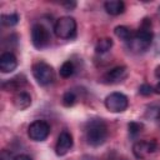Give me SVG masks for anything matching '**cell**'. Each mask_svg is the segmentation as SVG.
Instances as JSON below:
<instances>
[{
	"instance_id": "1",
	"label": "cell",
	"mask_w": 160,
	"mask_h": 160,
	"mask_svg": "<svg viewBox=\"0 0 160 160\" xmlns=\"http://www.w3.org/2000/svg\"><path fill=\"white\" fill-rule=\"evenodd\" d=\"M154 40V34L151 30V21L149 18H145L136 32L128 41L129 49L134 52H144L149 49Z\"/></svg>"
},
{
	"instance_id": "2",
	"label": "cell",
	"mask_w": 160,
	"mask_h": 160,
	"mask_svg": "<svg viewBox=\"0 0 160 160\" xmlns=\"http://www.w3.org/2000/svg\"><path fill=\"white\" fill-rule=\"evenodd\" d=\"M108 138V126L101 119H94L86 126V141L89 145L96 148L105 142Z\"/></svg>"
},
{
	"instance_id": "3",
	"label": "cell",
	"mask_w": 160,
	"mask_h": 160,
	"mask_svg": "<svg viewBox=\"0 0 160 160\" xmlns=\"http://www.w3.org/2000/svg\"><path fill=\"white\" fill-rule=\"evenodd\" d=\"M54 32L59 39H72L76 35V21L71 16H61L54 25Z\"/></svg>"
},
{
	"instance_id": "4",
	"label": "cell",
	"mask_w": 160,
	"mask_h": 160,
	"mask_svg": "<svg viewBox=\"0 0 160 160\" xmlns=\"http://www.w3.org/2000/svg\"><path fill=\"white\" fill-rule=\"evenodd\" d=\"M105 108L110 112H122L129 106V99L122 92H111L105 98Z\"/></svg>"
},
{
	"instance_id": "5",
	"label": "cell",
	"mask_w": 160,
	"mask_h": 160,
	"mask_svg": "<svg viewBox=\"0 0 160 160\" xmlns=\"http://www.w3.org/2000/svg\"><path fill=\"white\" fill-rule=\"evenodd\" d=\"M32 75H34L35 80L38 81V84H40L42 86L51 84L54 80L52 68L44 61H39L32 65Z\"/></svg>"
},
{
	"instance_id": "6",
	"label": "cell",
	"mask_w": 160,
	"mask_h": 160,
	"mask_svg": "<svg viewBox=\"0 0 160 160\" xmlns=\"http://www.w3.org/2000/svg\"><path fill=\"white\" fill-rule=\"evenodd\" d=\"M28 135L34 141H44L50 135V125L44 120H35L29 125Z\"/></svg>"
},
{
	"instance_id": "7",
	"label": "cell",
	"mask_w": 160,
	"mask_h": 160,
	"mask_svg": "<svg viewBox=\"0 0 160 160\" xmlns=\"http://www.w3.org/2000/svg\"><path fill=\"white\" fill-rule=\"evenodd\" d=\"M31 41H32V45L36 49L46 48L50 42L49 30L41 24H35L31 28Z\"/></svg>"
},
{
	"instance_id": "8",
	"label": "cell",
	"mask_w": 160,
	"mask_h": 160,
	"mask_svg": "<svg viewBox=\"0 0 160 160\" xmlns=\"http://www.w3.org/2000/svg\"><path fill=\"white\" fill-rule=\"evenodd\" d=\"M72 144H74V141H72L71 134L69 131H66V130L61 131L60 135H59V138H58L56 145H55V152H56V155L58 156L66 155L70 151V149L72 148Z\"/></svg>"
},
{
	"instance_id": "9",
	"label": "cell",
	"mask_w": 160,
	"mask_h": 160,
	"mask_svg": "<svg viewBox=\"0 0 160 160\" xmlns=\"http://www.w3.org/2000/svg\"><path fill=\"white\" fill-rule=\"evenodd\" d=\"M156 150V142L154 140H139L132 145V152L138 159H144L149 154Z\"/></svg>"
},
{
	"instance_id": "10",
	"label": "cell",
	"mask_w": 160,
	"mask_h": 160,
	"mask_svg": "<svg viewBox=\"0 0 160 160\" xmlns=\"http://www.w3.org/2000/svg\"><path fill=\"white\" fill-rule=\"evenodd\" d=\"M128 76V68L126 66H116L110 69L108 72L102 75V82L105 84H118L125 80Z\"/></svg>"
},
{
	"instance_id": "11",
	"label": "cell",
	"mask_w": 160,
	"mask_h": 160,
	"mask_svg": "<svg viewBox=\"0 0 160 160\" xmlns=\"http://www.w3.org/2000/svg\"><path fill=\"white\" fill-rule=\"evenodd\" d=\"M18 68V59L16 56L10 52H2L0 56V70L2 72H11Z\"/></svg>"
},
{
	"instance_id": "12",
	"label": "cell",
	"mask_w": 160,
	"mask_h": 160,
	"mask_svg": "<svg viewBox=\"0 0 160 160\" xmlns=\"http://www.w3.org/2000/svg\"><path fill=\"white\" fill-rule=\"evenodd\" d=\"M12 102H14L16 109L25 110L31 105V96L26 91H19V92L15 94V96L12 99Z\"/></svg>"
},
{
	"instance_id": "13",
	"label": "cell",
	"mask_w": 160,
	"mask_h": 160,
	"mask_svg": "<svg viewBox=\"0 0 160 160\" xmlns=\"http://www.w3.org/2000/svg\"><path fill=\"white\" fill-rule=\"evenodd\" d=\"M104 8L108 14L114 15V16L120 15L125 11V4L121 0H109L104 4Z\"/></svg>"
},
{
	"instance_id": "14",
	"label": "cell",
	"mask_w": 160,
	"mask_h": 160,
	"mask_svg": "<svg viewBox=\"0 0 160 160\" xmlns=\"http://www.w3.org/2000/svg\"><path fill=\"white\" fill-rule=\"evenodd\" d=\"M25 82H26L25 76L24 75H18V76L2 82V89L6 90V91H14V90H18L19 88H21Z\"/></svg>"
},
{
	"instance_id": "15",
	"label": "cell",
	"mask_w": 160,
	"mask_h": 160,
	"mask_svg": "<svg viewBox=\"0 0 160 160\" xmlns=\"http://www.w3.org/2000/svg\"><path fill=\"white\" fill-rule=\"evenodd\" d=\"M112 45H114V42H112V39L111 38H102V39H100L96 42L95 51L98 54H105V52H108L112 48Z\"/></svg>"
},
{
	"instance_id": "16",
	"label": "cell",
	"mask_w": 160,
	"mask_h": 160,
	"mask_svg": "<svg viewBox=\"0 0 160 160\" xmlns=\"http://www.w3.org/2000/svg\"><path fill=\"white\" fill-rule=\"evenodd\" d=\"M114 32H115V35L119 38V39H121V40H124V41H129L131 38H132V35H134V32L128 28V26H125V25H119V26H116L115 29H114Z\"/></svg>"
},
{
	"instance_id": "17",
	"label": "cell",
	"mask_w": 160,
	"mask_h": 160,
	"mask_svg": "<svg viewBox=\"0 0 160 160\" xmlns=\"http://www.w3.org/2000/svg\"><path fill=\"white\" fill-rule=\"evenodd\" d=\"M20 18L16 12H11V14H2L1 15V24L4 26H8V28H11V26H15L18 22H19Z\"/></svg>"
},
{
	"instance_id": "18",
	"label": "cell",
	"mask_w": 160,
	"mask_h": 160,
	"mask_svg": "<svg viewBox=\"0 0 160 160\" xmlns=\"http://www.w3.org/2000/svg\"><path fill=\"white\" fill-rule=\"evenodd\" d=\"M74 71H75V68H74V64H72L70 60L64 61V62H62V65L60 66V70H59L60 76H61V78H64V79L70 78V76L74 74Z\"/></svg>"
},
{
	"instance_id": "19",
	"label": "cell",
	"mask_w": 160,
	"mask_h": 160,
	"mask_svg": "<svg viewBox=\"0 0 160 160\" xmlns=\"http://www.w3.org/2000/svg\"><path fill=\"white\" fill-rule=\"evenodd\" d=\"M145 118L150 120H160V106L159 105H151L145 111Z\"/></svg>"
},
{
	"instance_id": "20",
	"label": "cell",
	"mask_w": 160,
	"mask_h": 160,
	"mask_svg": "<svg viewBox=\"0 0 160 160\" xmlns=\"http://www.w3.org/2000/svg\"><path fill=\"white\" fill-rule=\"evenodd\" d=\"M142 124L141 122H138V121H131L128 124V130H129V134L130 136L135 138L136 135H139L141 131H142Z\"/></svg>"
},
{
	"instance_id": "21",
	"label": "cell",
	"mask_w": 160,
	"mask_h": 160,
	"mask_svg": "<svg viewBox=\"0 0 160 160\" xmlns=\"http://www.w3.org/2000/svg\"><path fill=\"white\" fill-rule=\"evenodd\" d=\"M75 102H76V95H75L74 91H66V92L62 95V105H64V106L70 108V106H72Z\"/></svg>"
},
{
	"instance_id": "22",
	"label": "cell",
	"mask_w": 160,
	"mask_h": 160,
	"mask_svg": "<svg viewBox=\"0 0 160 160\" xmlns=\"http://www.w3.org/2000/svg\"><path fill=\"white\" fill-rule=\"evenodd\" d=\"M139 92L142 95V96H150L152 92H154V86H151L150 84H141L140 88H139Z\"/></svg>"
},
{
	"instance_id": "23",
	"label": "cell",
	"mask_w": 160,
	"mask_h": 160,
	"mask_svg": "<svg viewBox=\"0 0 160 160\" xmlns=\"http://www.w3.org/2000/svg\"><path fill=\"white\" fill-rule=\"evenodd\" d=\"M155 75H156V78H158L159 80H158L156 85L154 86V92H156V94H160V66H158V68H156Z\"/></svg>"
},
{
	"instance_id": "24",
	"label": "cell",
	"mask_w": 160,
	"mask_h": 160,
	"mask_svg": "<svg viewBox=\"0 0 160 160\" xmlns=\"http://www.w3.org/2000/svg\"><path fill=\"white\" fill-rule=\"evenodd\" d=\"M154 49H155V52L156 54H160V34L159 35H156L155 38H154Z\"/></svg>"
},
{
	"instance_id": "25",
	"label": "cell",
	"mask_w": 160,
	"mask_h": 160,
	"mask_svg": "<svg viewBox=\"0 0 160 160\" xmlns=\"http://www.w3.org/2000/svg\"><path fill=\"white\" fill-rule=\"evenodd\" d=\"M0 160H14V158H12V155H11L10 151H8V150H2V151H1Z\"/></svg>"
},
{
	"instance_id": "26",
	"label": "cell",
	"mask_w": 160,
	"mask_h": 160,
	"mask_svg": "<svg viewBox=\"0 0 160 160\" xmlns=\"http://www.w3.org/2000/svg\"><path fill=\"white\" fill-rule=\"evenodd\" d=\"M62 5H64L66 9L71 10V9H74V8L76 6V2H75V1H66V2H62Z\"/></svg>"
},
{
	"instance_id": "27",
	"label": "cell",
	"mask_w": 160,
	"mask_h": 160,
	"mask_svg": "<svg viewBox=\"0 0 160 160\" xmlns=\"http://www.w3.org/2000/svg\"><path fill=\"white\" fill-rule=\"evenodd\" d=\"M14 160H32L30 156H28V155H25V154H20V155H16L15 158H14Z\"/></svg>"
},
{
	"instance_id": "28",
	"label": "cell",
	"mask_w": 160,
	"mask_h": 160,
	"mask_svg": "<svg viewBox=\"0 0 160 160\" xmlns=\"http://www.w3.org/2000/svg\"><path fill=\"white\" fill-rule=\"evenodd\" d=\"M159 12H160V6H159Z\"/></svg>"
}]
</instances>
